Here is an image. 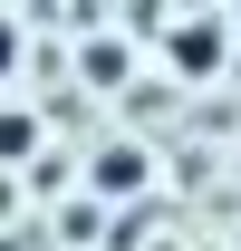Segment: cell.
Instances as JSON below:
<instances>
[{
    "label": "cell",
    "instance_id": "7a4b0ae2",
    "mask_svg": "<svg viewBox=\"0 0 241 251\" xmlns=\"http://www.w3.org/2000/svg\"><path fill=\"white\" fill-rule=\"evenodd\" d=\"M145 184H154V155L135 145V135H116V145L87 155V193H96V203H135Z\"/></svg>",
    "mask_w": 241,
    "mask_h": 251
},
{
    "label": "cell",
    "instance_id": "3957f363",
    "mask_svg": "<svg viewBox=\"0 0 241 251\" xmlns=\"http://www.w3.org/2000/svg\"><path fill=\"white\" fill-rule=\"evenodd\" d=\"M77 68H87V87H125V29H96Z\"/></svg>",
    "mask_w": 241,
    "mask_h": 251
},
{
    "label": "cell",
    "instance_id": "277c9868",
    "mask_svg": "<svg viewBox=\"0 0 241 251\" xmlns=\"http://www.w3.org/2000/svg\"><path fill=\"white\" fill-rule=\"evenodd\" d=\"M39 155V116L29 106H0V164H29Z\"/></svg>",
    "mask_w": 241,
    "mask_h": 251
},
{
    "label": "cell",
    "instance_id": "5b68a950",
    "mask_svg": "<svg viewBox=\"0 0 241 251\" xmlns=\"http://www.w3.org/2000/svg\"><path fill=\"white\" fill-rule=\"evenodd\" d=\"M20 49H29V29H20V20L0 10V77H20Z\"/></svg>",
    "mask_w": 241,
    "mask_h": 251
},
{
    "label": "cell",
    "instance_id": "6da1fadb",
    "mask_svg": "<svg viewBox=\"0 0 241 251\" xmlns=\"http://www.w3.org/2000/svg\"><path fill=\"white\" fill-rule=\"evenodd\" d=\"M164 58H174V77H222L232 68V20L222 10H183V20H164Z\"/></svg>",
    "mask_w": 241,
    "mask_h": 251
}]
</instances>
